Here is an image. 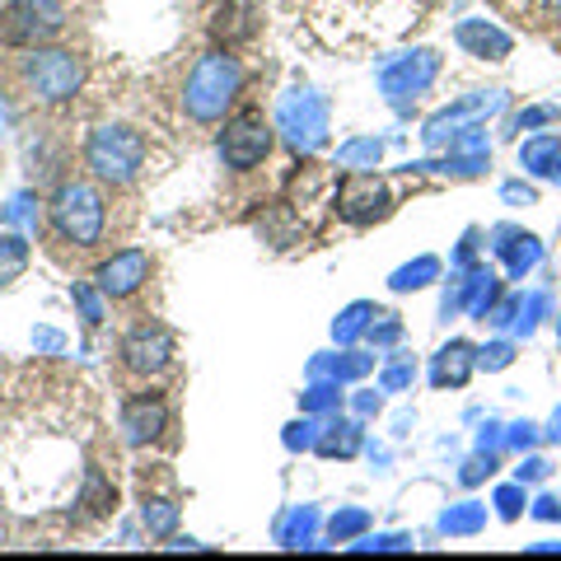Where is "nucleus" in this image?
<instances>
[{
  "label": "nucleus",
  "instance_id": "9",
  "mask_svg": "<svg viewBox=\"0 0 561 561\" xmlns=\"http://www.w3.org/2000/svg\"><path fill=\"white\" fill-rule=\"evenodd\" d=\"M146 276H150L146 253H117L113 262L99 267V290L113 295V300H127V295H136L140 286H146Z\"/></svg>",
  "mask_w": 561,
  "mask_h": 561
},
{
  "label": "nucleus",
  "instance_id": "5",
  "mask_svg": "<svg viewBox=\"0 0 561 561\" xmlns=\"http://www.w3.org/2000/svg\"><path fill=\"white\" fill-rule=\"evenodd\" d=\"M70 24L61 0H5L0 5V43L5 47H47Z\"/></svg>",
  "mask_w": 561,
  "mask_h": 561
},
{
  "label": "nucleus",
  "instance_id": "6",
  "mask_svg": "<svg viewBox=\"0 0 561 561\" xmlns=\"http://www.w3.org/2000/svg\"><path fill=\"white\" fill-rule=\"evenodd\" d=\"M328 10L342 20V38H389V33L416 24L421 0H328Z\"/></svg>",
  "mask_w": 561,
  "mask_h": 561
},
{
  "label": "nucleus",
  "instance_id": "2",
  "mask_svg": "<svg viewBox=\"0 0 561 561\" xmlns=\"http://www.w3.org/2000/svg\"><path fill=\"white\" fill-rule=\"evenodd\" d=\"M47 220H51V234L76 243V249H94L108 230V206H103V192L84 179H70L57 187V197L47 206Z\"/></svg>",
  "mask_w": 561,
  "mask_h": 561
},
{
  "label": "nucleus",
  "instance_id": "10",
  "mask_svg": "<svg viewBox=\"0 0 561 561\" xmlns=\"http://www.w3.org/2000/svg\"><path fill=\"white\" fill-rule=\"evenodd\" d=\"M164 421H169L164 402L140 398V402H131V408H127V416H122V426H127V440H131V445H146V440H154V435L164 431Z\"/></svg>",
  "mask_w": 561,
  "mask_h": 561
},
{
  "label": "nucleus",
  "instance_id": "1",
  "mask_svg": "<svg viewBox=\"0 0 561 561\" xmlns=\"http://www.w3.org/2000/svg\"><path fill=\"white\" fill-rule=\"evenodd\" d=\"M84 84V61L70 47H10V57L0 61V90L14 108L28 113H51L66 108Z\"/></svg>",
  "mask_w": 561,
  "mask_h": 561
},
{
  "label": "nucleus",
  "instance_id": "3",
  "mask_svg": "<svg viewBox=\"0 0 561 561\" xmlns=\"http://www.w3.org/2000/svg\"><path fill=\"white\" fill-rule=\"evenodd\" d=\"M239 84H243V66L230 57V51H210V57H202L187 76V94H183L187 117L192 122H220L225 108L234 103Z\"/></svg>",
  "mask_w": 561,
  "mask_h": 561
},
{
  "label": "nucleus",
  "instance_id": "4",
  "mask_svg": "<svg viewBox=\"0 0 561 561\" xmlns=\"http://www.w3.org/2000/svg\"><path fill=\"white\" fill-rule=\"evenodd\" d=\"M84 164L99 183L108 187H127L140 164H146V136L136 127H99L90 136V150H84Z\"/></svg>",
  "mask_w": 561,
  "mask_h": 561
},
{
  "label": "nucleus",
  "instance_id": "12",
  "mask_svg": "<svg viewBox=\"0 0 561 561\" xmlns=\"http://www.w3.org/2000/svg\"><path fill=\"white\" fill-rule=\"evenodd\" d=\"M519 5H534L542 14H561V0H519Z\"/></svg>",
  "mask_w": 561,
  "mask_h": 561
},
{
  "label": "nucleus",
  "instance_id": "7",
  "mask_svg": "<svg viewBox=\"0 0 561 561\" xmlns=\"http://www.w3.org/2000/svg\"><path fill=\"white\" fill-rule=\"evenodd\" d=\"M272 154V127L262 113H239L220 131V160L230 169H257Z\"/></svg>",
  "mask_w": 561,
  "mask_h": 561
},
{
  "label": "nucleus",
  "instance_id": "11",
  "mask_svg": "<svg viewBox=\"0 0 561 561\" xmlns=\"http://www.w3.org/2000/svg\"><path fill=\"white\" fill-rule=\"evenodd\" d=\"M249 14H257V0H234V5H225L220 10V38L225 43H243V38H253V20H249Z\"/></svg>",
  "mask_w": 561,
  "mask_h": 561
},
{
  "label": "nucleus",
  "instance_id": "8",
  "mask_svg": "<svg viewBox=\"0 0 561 561\" xmlns=\"http://www.w3.org/2000/svg\"><path fill=\"white\" fill-rule=\"evenodd\" d=\"M173 360V337L169 328L160 323H140L136 332H127V342H122V365H127L131 375H164Z\"/></svg>",
  "mask_w": 561,
  "mask_h": 561
}]
</instances>
